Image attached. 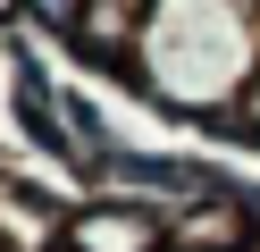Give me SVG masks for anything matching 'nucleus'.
<instances>
[{"label":"nucleus","instance_id":"7","mask_svg":"<svg viewBox=\"0 0 260 252\" xmlns=\"http://www.w3.org/2000/svg\"><path fill=\"white\" fill-rule=\"evenodd\" d=\"M252 252H260V235H252Z\"/></svg>","mask_w":260,"mask_h":252},{"label":"nucleus","instance_id":"5","mask_svg":"<svg viewBox=\"0 0 260 252\" xmlns=\"http://www.w3.org/2000/svg\"><path fill=\"white\" fill-rule=\"evenodd\" d=\"M25 25V0H0V34H17Z\"/></svg>","mask_w":260,"mask_h":252},{"label":"nucleus","instance_id":"6","mask_svg":"<svg viewBox=\"0 0 260 252\" xmlns=\"http://www.w3.org/2000/svg\"><path fill=\"white\" fill-rule=\"evenodd\" d=\"M0 118H9V76H0Z\"/></svg>","mask_w":260,"mask_h":252},{"label":"nucleus","instance_id":"2","mask_svg":"<svg viewBox=\"0 0 260 252\" xmlns=\"http://www.w3.org/2000/svg\"><path fill=\"white\" fill-rule=\"evenodd\" d=\"M68 252H168V210L143 202V193L92 185L68 210Z\"/></svg>","mask_w":260,"mask_h":252},{"label":"nucleus","instance_id":"3","mask_svg":"<svg viewBox=\"0 0 260 252\" xmlns=\"http://www.w3.org/2000/svg\"><path fill=\"white\" fill-rule=\"evenodd\" d=\"M84 17H92V0H25V34H42V42H59V50H76Z\"/></svg>","mask_w":260,"mask_h":252},{"label":"nucleus","instance_id":"4","mask_svg":"<svg viewBox=\"0 0 260 252\" xmlns=\"http://www.w3.org/2000/svg\"><path fill=\"white\" fill-rule=\"evenodd\" d=\"M202 134H210V143H235V151H260V67H252V84H243V101L226 118H210Z\"/></svg>","mask_w":260,"mask_h":252},{"label":"nucleus","instance_id":"1","mask_svg":"<svg viewBox=\"0 0 260 252\" xmlns=\"http://www.w3.org/2000/svg\"><path fill=\"white\" fill-rule=\"evenodd\" d=\"M260 67V0H151L126 67V101L159 126H210L243 101Z\"/></svg>","mask_w":260,"mask_h":252}]
</instances>
